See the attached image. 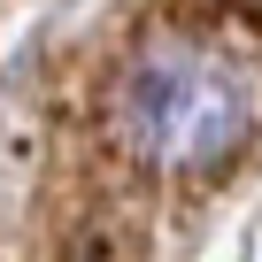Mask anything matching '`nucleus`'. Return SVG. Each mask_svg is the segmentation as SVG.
Returning a JSON list of instances; mask_svg holds the SVG:
<instances>
[{"instance_id":"1","label":"nucleus","mask_w":262,"mask_h":262,"mask_svg":"<svg viewBox=\"0 0 262 262\" xmlns=\"http://www.w3.org/2000/svg\"><path fill=\"white\" fill-rule=\"evenodd\" d=\"M108 139L193 185H224L262 147V54L224 24H162L131 39L108 77Z\"/></svg>"},{"instance_id":"2","label":"nucleus","mask_w":262,"mask_h":262,"mask_svg":"<svg viewBox=\"0 0 262 262\" xmlns=\"http://www.w3.org/2000/svg\"><path fill=\"white\" fill-rule=\"evenodd\" d=\"M54 262H147V208L139 193H93L70 224H62V247Z\"/></svg>"}]
</instances>
